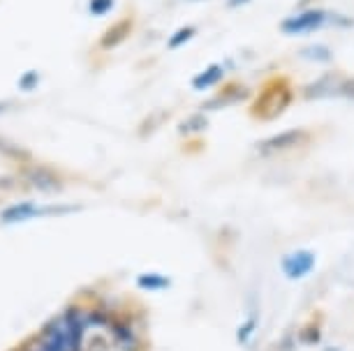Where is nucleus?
Here are the masks:
<instances>
[{"instance_id":"18","label":"nucleus","mask_w":354,"mask_h":351,"mask_svg":"<svg viewBox=\"0 0 354 351\" xmlns=\"http://www.w3.org/2000/svg\"><path fill=\"white\" fill-rule=\"evenodd\" d=\"M86 323H91V326H106L109 323V314L102 312V310H95V312L86 317Z\"/></svg>"},{"instance_id":"8","label":"nucleus","mask_w":354,"mask_h":351,"mask_svg":"<svg viewBox=\"0 0 354 351\" xmlns=\"http://www.w3.org/2000/svg\"><path fill=\"white\" fill-rule=\"evenodd\" d=\"M248 95H250V92H248V88H245L243 83H239V81L225 83L223 90H220L216 97H211L209 102L204 104V109H220V107H225V104L243 102V99L248 97Z\"/></svg>"},{"instance_id":"1","label":"nucleus","mask_w":354,"mask_h":351,"mask_svg":"<svg viewBox=\"0 0 354 351\" xmlns=\"http://www.w3.org/2000/svg\"><path fill=\"white\" fill-rule=\"evenodd\" d=\"M294 99L292 92V79L285 74H276L259 86L257 95L252 97L250 114L257 121H271V118L280 116L283 111L290 107Z\"/></svg>"},{"instance_id":"22","label":"nucleus","mask_w":354,"mask_h":351,"mask_svg":"<svg viewBox=\"0 0 354 351\" xmlns=\"http://www.w3.org/2000/svg\"><path fill=\"white\" fill-rule=\"evenodd\" d=\"M8 109H10V104H8V102H0V114H5Z\"/></svg>"},{"instance_id":"7","label":"nucleus","mask_w":354,"mask_h":351,"mask_svg":"<svg viewBox=\"0 0 354 351\" xmlns=\"http://www.w3.org/2000/svg\"><path fill=\"white\" fill-rule=\"evenodd\" d=\"M63 323H65V333H68L70 351H84V330L88 326L84 312L77 308H70L68 312H63Z\"/></svg>"},{"instance_id":"3","label":"nucleus","mask_w":354,"mask_h":351,"mask_svg":"<svg viewBox=\"0 0 354 351\" xmlns=\"http://www.w3.org/2000/svg\"><path fill=\"white\" fill-rule=\"evenodd\" d=\"M21 178H24V183H28L32 190L44 192V194H56V192L63 190L61 176H58L53 169L44 167V164L26 162L21 167Z\"/></svg>"},{"instance_id":"2","label":"nucleus","mask_w":354,"mask_h":351,"mask_svg":"<svg viewBox=\"0 0 354 351\" xmlns=\"http://www.w3.org/2000/svg\"><path fill=\"white\" fill-rule=\"evenodd\" d=\"M137 28V17L132 14V12H125L116 19V21H111L109 26L104 28L102 35L97 37V51H113L118 49L121 44H125L130 39V35L135 32Z\"/></svg>"},{"instance_id":"19","label":"nucleus","mask_w":354,"mask_h":351,"mask_svg":"<svg viewBox=\"0 0 354 351\" xmlns=\"http://www.w3.org/2000/svg\"><path fill=\"white\" fill-rule=\"evenodd\" d=\"M304 56H308V58H317V61H329L331 54L324 49V46H313L310 51H304Z\"/></svg>"},{"instance_id":"14","label":"nucleus","mask_w":354,"mask_h":351,"mask_svg":"<svg viewBox=\"0 0 354 351\" xmlns=\"http://www.w3.org/2000/svg\"><path fill=\"white\" fill-rule=\"evenodd\" d=\"M209 128V121L204 116H190L181 123V134H199Z\"/></svg>"},{"instance_id":"11","label":"nucleus","mask_w":354,"mask_h":351,"mask_svg":"<svg viewBox=\"0 0 354 351\" xmlns=\"http://www.w3.org/2000/svg\"><path fill=\"white\" fill-rule=\"evenodd\" d=\"M336 77V74H326V77H322V79H317L315 83H310L308 88L304 90V95L306 97H324V95H331V92H336L338 90V83L343 81H336V83H331V79Z\"/></svg>"},{"instance_id":"16","label":"nucleus","mask_w":354,"mask_h":351,"mask_svg":"<svg viewBox=\"0 0 354 351\" xmlns=\"http://www.w3.org/2000/svg\"><path fill=\"white\" fill-rule=\"evenodd\" d=\"M137 282H139V287H144V289H165V287H169V277H162V275H156V273L142 275Z\"/></svg>"},{"instance_id":"17","label":"nucleus","mask_w":354,"mask_h":351,"mask_svg":"<svg viewBox=\"0 0 354 351\" xmlns=\"http://www.w3.org/2000/svg\"><path fill=\"white\" fill-rule=\"evenodd\" d=\"M39 72L37 70H28V72H24L21 79H19V90H35L37 88V83H39Z\"/></svg>"},{"instance_id":"6","label":"nucleus","mask_w":354,"mask_h":351,"mask_svg":"<svg viewBox=\"0 0 354 351\" xmlns=\"http://www.w3.org/2000/svg\"><path fill=\"white\" fill-rule=\"evenodd\" d=\"M313 268H315V254L308 250H299V252L287 254L283 259V273L290 280H301V277L313 273Z\"/></svg>"},{"instance_id":"5","label":"nucleus","mask_w":354,"mask_h":351,"mask_svg":"<svg viewBox=\"0 0 354 351\" xmlns=\"http://www.w3.org/2000/svg\"><path fill=\"white\" fill-rule=\"evenodd\" d=\"M326 21V12L324 10H304L301 14L292 17V19H285L280 23V30L283 32H290V35H301V32H310V30H317L319 26Z\"/></svg>"},{"instance_id":"21","label":"nucleus","mask_w":354,"mask_h":351,"mask_svg":"<svg viewBox=\"0 0 354 351\" xmlns=\"http://www.w3.org/2000/svg\"><path fill=\"white\" fill-rule=\"evenodd\" d=\"M12 185H15V178H10V176H5V178H0V188H5V190H10Z\"/></svg>"},{"instance_id":"4","label":"nucleus","mask_w":354,"mask_h":351,"mask_svg":"<svg viewBox=\"0 0 354 351\" xmlns=\"http://www.w3.org/2000/svg\"><path fill=\"white\" fill-rule=\"evenodd\" d=\"M308 139V132L297 128V130H287V132H280V134L271 137V139H264L262 143L257 146V150L262 155H276V153H285V150L294 148V146L304 143Z\"/></svg>"},{"instance_id":"20","label":"nucleus","mask_w":354,"mask_h":351,"mask_svg":"<svg viewBox=\"0 0 354 351\" xmlns=\"http://www.w3.org/2000/svg\"><path fill=\"white\" fill-rule=\"evenodd\" d=\"M336 92H340V95H345V97L354 99V79H347V81H340Z\"/></svg>"},{"instance_id":"10","label":"nucleus","mask_w":354,"mask_h":351,"mask_svg":"<svg viewBox=\"0 0 354 351\" xmlns=\"http://www.w3.org/2000/svg\"><path fill=\"white\" fill-rule=\"evenodd\" d=\"M225 77V70L223 65H209L204 72H199V74L192 79V88L195 90H206V88H213V86H218L220 81H223Z\"/></svg>"},{"instance_id":"15","label":"nucleus","mask_w":354,"mask_h":351,"mask_svg":"<svg viewBox=\"0 0 354 351\" xmlns=\"http://www.w3.org/2000/svg\"><path fill=\"white\" fill-rule=\"evenodd\" d=\"M116 8V0H88V14L91 17H104Z\"/></svg>"},{"instance_id":"13","label":"nucleus","mask_w":354,"mask_h":351,"mask_svg":"<svg viewBox=\"0 0 354 351\" xmlns=\"http://www.w3.org/2000/svg\"><path fill=\"white\" fill-rule=\"evenodd\" d=\"M195 35H197V28H195V26H183V28H178V30L169 37V42H167V49H181V46L188 44Z\"/></svg>"},{"instance_id":"23","label":"nucleus","mask_w":354,"mask_h":351,"mask_svg":"<svg viewBox=\"0 0 354 351\" xmlns=\"http://www.w3.org/2000/svg\"><path fill=\"white\" fill-rule=\"evenodd\" d=\"M243 3H248V0H230V5H243Z\"/></svg>"},{"instance_id":"12","label":"nucleus","mask_w":354,"mask_h":351,"mask_svg":"<svg viewBox=\"0 0 354 351\" xmlns=\"http://www.w3.org/2000/svg\"><path fill=\"white\" fill-rule=\"evenodd\" d=\"M0 155L3 157H8V160H17V162H30V153L26 148H21L19 143L15 141H10V139H3L0 137Z\"/></svg>"},{"instance_id":"9","label":"nucleus","mask_w":354,"mask_h":351,"mask_svg":"<svg viewBox=\"0 0 354 351\" xmlns=\"http://www.w3.org/2000/svg\"><path fill=\"white\" fill-rule=\"evenodd\" d=\"M63 206H51V208H37L35 203L30 201H24V203H17V206H10L0 213V220L5 224L8 222H24V220H30V217H37V215H44V213H53Z\"/></svg>"}]
</instances>
